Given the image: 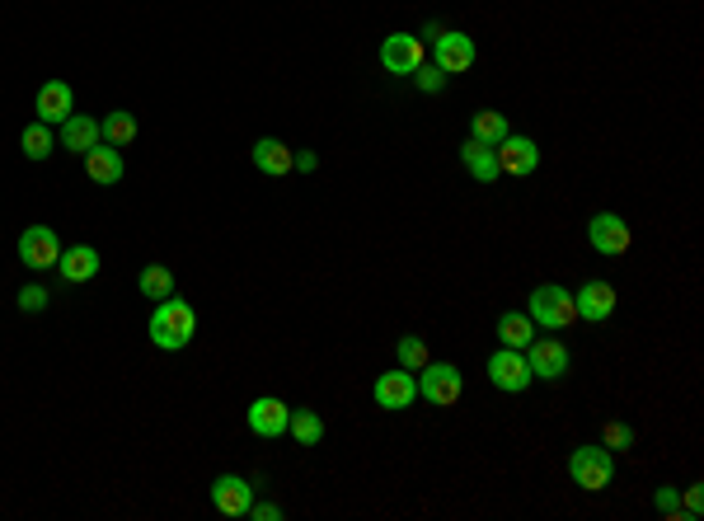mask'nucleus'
Masks as SVG:
<instances>
[{
  "label": "nucleus",
  "mask_w": 704,
  "mask_h": 521,
  "mask_svg": "<svg viewBox=\"0 0 704 521\" xmlns=\"http://www.w3.org/2000/svg\"><path fill=\"white\" fill-rule=\"evenodd\" d=\"M526 367H531V376L536 381H564L568 367H573V357H568L564 338H531L526 348Z\"/></svg>",
  "instance_id": "39448f33"
},
{
  "label": "nucleus",
  "mask_w": 704,
  "mask_h": 521,
  "mask_svg": "<svg viewBox=\"0 0 704 521\" xmlns=\"http://www.w3.org/2000/svg\"><path fill=\"white\" fill-rule=\"evenodd\" d=\"M296 169H301V174L320 169V155H315V151H301V155H296Z\"/></svg>",
  "instance_id": "f704fd0d"
},
{
  "label": "nucleus",
  "mask_w": 704,
  "mask_h": 521,
  "mask_svg": "<svg viewBox=\"0 0 704 521\" xmlns=\"http://www.w3.org/2000/svg\"><path fill=\"white\" fill-rule=\"evenodd\" d=\"M531 338H536V324H531L526 310H503L498 315V343L503 348H526Z\"/></svg>",
  "instance_id": "4be33fe9"
},
{
  "label": "nucleus",
  "mask_w": 704,
  "mask_h": 521,
  "mask_svg": "<svg viewBox=\"0 0 704 521\" xmlns=\"http://www.w3.org/2000/svg\"><path fill=\"white\" fill-rule=\"evenodd\" d=\"M99 118H85V113H71V118H66L62 123V146L66 151H94V146H99Z\"/></svg>",
  "instance_id": "412c9836"
},
{
  "label": "nucleus",
  "mask_w": 704,
  "mask_h": 521,
  "mask_svg": "<svg viewBox=\"0 0 704 521\" xmlns=\"http://www.w3.org/2000/svg\"><path fill=\"white\" fill-rule=\"evenodd\" d=\"M653 507H658V512H662L667 521H681V493H676V489H658Z\"/></svg>",
  "instance_id": "2f4dec72"
},
{
  "label": "nucleus",
  "mask_w": 704,
  "mask_h": 521,
  "mask_svg": "<svg viewBox=\"0 0 704 521\" xmlns=\"http://www.w3.org/2000/svg\"><path fill=\"white\" fill-rule=\"evenodd\" d=\"M414 85H418V90H423V94H437V90H442V85H446V76H442V71H437V66H428V62H423V66H418V71H414Z\"/></svg>",
  "instance_id": "7c9ffc66"
},
{
  "label": "nucleus",
  "mask_w": 704,
  "mask_h": 521,
  "mask_svg": "<svg viewBox=\"0 0 704 521\" xmlns=\"http://www.w3.org/2000/svg\"><path fill=\"white\" fill-rule=\"evenodd\" d=\"M573 310H578V320L587 324H601L615 315V287L611 282H582L578 292H573Z\"/></svg>",
  "instance_id": "4468645a"
},
{
  "label": "nucleus",
  "mask_w": 704,
  "mask_h": 521,
  "mask_svg": "<svg viewBox=\"0 0 704 521\" xmlns=\"http://www.w3.org/2000/svg\"><path fill=\"white\" fill-rule=\"evenodd\" d=\"M57 273L76 287V282H90L94 273H99V249L94 245H71L62 249V259H57Z\"/></svg>",
  "instance_id": "6ab92c4d"
},
{
  "label": "nucleus",
  "mask_w": 704,
  "mask_h": 521,
  "mask_svg": "<svg viewBox=\"0 0 704 521\" xmlns=\"http://www.w3.org/2000/svg\"><path fill=\"white\" fill-rule=\"evenodd\" d=\"M460 160H465V169H470V179H479V184H493L503 169H498V151L493 146H484V141H465L460 146Z\"/></svg>",
  "instance_id": "aec40b11"
},
{
  "label": "nucleus",
  "mask_w": 704,
  "mask_h": 521,
  "mask_svg": "<svg viewBox=\"0 0 704 521\" xmlns=\"http://www.w3.org/2000/svg\"><path fill=\"white\" fill-rule=\"evenodd\" d=\"M489 381L498 385L503 395H521L536 376L526 367V353H521V348H498V353H489Z\"/></svg>",
  "instance_id": "6e6552de"
},
{
  "label": "nucleus",
  "mask_w": 704,
  "mask_h": 521,
  "mask_svg": "<svg viewBox=\"0 0 704 521\" xmlns=\"http://www.w3.org/2000/svg\"><path fill=\"white\" fill-rule=\"evenodd\" d=\"M245 517H254V521H277V517H282V507H277V503H249Z\"/></svg>",
  "instance_id": "72a5a7b5"
},
{
  "label": "nucleus",
  "mask_w": 704,
  "mask_h": 521,
  "mask_svg": "<svg viewBox=\"0 0 704 521\" xmlns=\"http://www.w3.org/2000/svg\"><path fill=\"white\" fill-rule=\"evenodd\" d=\"M287 432H291V437H296L301 446H315V442L324 437V418L315 414V409H291Z\"/></svg>",
  "instance_id": "bb28decb"
},
{
  "label": "nucleus",
  "mask_w": 704,
  "mask_h": 521,
  "mask_svg": "<svg viewBox=\"0 0 704 521\" xmlns=\"http://www.w3.org/2000/svg\"><path fill=\"white\" fill-rule=\"evenodd\" d=\"M99 137L108 146H132L137 141V113H127V108H113L104 123H99Z\"/></svg>",
  "instance_id": "b1692460"
},
{
  "label": "nucleus",
  "mask_w": 704,
  "mask_h": 521,
  "mask_svg": "<svg viewBox=\"0 0 704 521\" xmlns=\"http://www.w3.org/2000/svg\"><path fill=\"white\" fill-rule=\"evenodd\" d=\"M137 292L146 296V301H165V296H174V273H169L165 263H151V268H141Z\"/></svg>",
  "instance_id": "393cba45"
},
{
  "label": "nucleus",
  "mask_w": 704,
  "mask_h": 521,
  "mask_svg": "<svg viewBox=\"0 0 704 521\" xmlns=\"http://www.w3.org/2000/svg\"><path fill=\"white\" fill-rule=\"evenodd\" d=\"M71 113H76V90H71L62 76L43 80V85H38V123L62 127Z\"/></svg>",
  "instance_id": "9d476101"
},
{
  "label": "nucleus",
  "mask_w": 704,
  "mask_h": 521,
  "mask_svg": "<svg viewBox=\"0 0 704 521\" xmlns=\"http://www.w3.org/2000/svg\"><path fill=\"white\" fill-rule=\"evenodd\" d=\"M460 390H465V376H460V367H451V362H423L418 367V399H428V404H437V409H446V404H456Z\"/></svg>",
  "instance_id": "20e7f679"
},
{
  "label": "nucleus",
  "mask_w": 704,
  "mask_h": 521,
  "mask_svg": "<svg viewBox=\"0 0 704 521\" xmlns=\"http://www.w3.org/2000/svg\"><path fill=\"white\" fill-rule=\"evenodd\" d=\"M493 151H498V169L512 174V179H526V174L540 165V146L531 137H512V132H507Z\"/></svg>",
  "instance_id": "ddd939ff"
},
{
  "label": "nucleus",
  "mask_w": 704,
  "mask_h": 521,
  "mask_svg": "<svg viewBox=\"0 0 704 521\" xmlns=\"http://www.w3.org/2000/svg\"><path fill=\"white\" fill-rule=\"evenodd\" d=\"M57 259H62V240H57L52 226H29L19 235V263H24V268L47 273V268H57Z\"/></svg>",
  "instance_id": "0eeeda50"
},
{
  "label": "nucleus",
  "mask_w": 704,
  "mask_h": 521,
  "mask_svg": "<svg viewBox=\"0 0 704 521\" xmlns=\"http://www.w3.org/2000/svg\"><path fill=\"white\" fill-rule=\"evenodd\" d=\"M47 301H52V296H47L43 287H24V292H19V310H24V315H38V310H47Z\"/></svg>",
  "instance_id": "473e14b6"
},
{
  "label": "nucleus",
  "mask_w": 704,
  "mask_h": 521,
  "mask_svg": "<svg viewBox=\"0 0 704 521\" xmlns=\"http://www.w3.org/2000/svg\"><path fill=\"white\" fill-rule=\"evenodd\" d=\"M193 334H198V315H193L188 301H179V296L155 301V310H151V343L160 348V353H179V348H188Z\"/></svg>",
  "instance_id": "f257e3e1"
},
{
  "label": "nucleus",
  "mask_w": 704,
  "mask_h": 521,
  "mask_svg": "<svg viewBox=\"0 0 704 521\" xmlns=\"http://www.w3.org/2000/svg\"><path fill=\"white\" fill-rule=\"evenodd\" d=\"M587 240H592V249H597V254H625L629 249V240H634V235H629V226H625V216H615V212H597L592 216V221H587Z\"/></svg>",
  "instance_id": "f8f14e48"
},
{
  "label": "nucleus",
  "mask_w": 704,
  "mask_h": 521,
  "mask_svg": "<svg viewBox=\"0 0 704 521\" xmlns=\"http://www.w3.org/2000/svg\"><path fill=\"white\" fill-rule=\"evenodd\" d=\"M601 446H606V451H629V446H634V428H629V423H606Z\"/></svg>",
  "instance_id": "c85d7f7f"
},
{
  "label": "nucleus",
  "mask_w": 704,
  "mask_h": 521,
  "mask_svg": "<svg viewBox=\"0 0 704 521\" xmlns=\"http://www.w3.org/2000/svg\"><path fill=\"white\" fill-rule=\"evenodd\" d=\"M254 169H263V174H291L296 169V151H291L287 141H277V137H259L254 141Z\"/></svg>",
  "instance_id": "a211bd4d"
},
{
  "label": "nucleus",
  "mask_w": 704,
  "mask_h": 521,
  "mask_svg": "<svg viewBox=\"0 0 704 521\" xmlns=\"http://www.w3.org/2000/svg\"><path fill=\"white\" fill-rule=\"evenodd\" d=\"M249 503H254V484L240 475H221L212 484V507L216 512H226V517H245Z\"/></svg>",
  "instance_id": "dca6fc26"
},
{
  "label": "nucleus",
  "mask_w": 704,
  "mask_h": 521,
  "mask_svg": "<svg viewBox=\"0 0 704 521\" xmlns=\"http://www.w3.org/2000/svg\"><path fill=\"white\" fill-rule=\"evenodd\" d=\"M507 132H512V127H507V113H498V108H479L475 118H470V137L484 141V146H498Z\"/></svg>",
  "instance_id": "5701e85b"
},
{
  "label": "nucleus",
  "mask_w": 704,
  "mask_h": 521,
  "mask_svg": "<svg viewBox=\"0 0 704 521\" xmlns=\"http://www.w3.org/2000/svg\"><path fill=\"white\" fill-rule=\"evenodd\" d=\"M85 174H90L94 184H104V188L118 184V179L127 174V165H123V155H118V146L99 141L94 151H85Z\"/></svg>",
  "instance_id": "f3484780"
},
{
  "label": "nucleus",
  "mask_w": 704,
  "mask_h": 521,
  "mask_svg": "<svg viewBox=\"0 0 704 521\" xmlns=\"http://www.w3.org/2000/svg\"><path fill=\"white\" fill-rule=\"evenodd\" d=\"M381 66L390 76H414L418 66H423V38H414V33H390L381 43Z\"/></svg>",
  "instance_id": "1a4fd4ad"
},
{
  "label": "nucleus",
  "mask_w": 704,
  "mask_h": 521,
  "mask_svg": "<svg viewBox=\"0 0 704 521\" xmlns=\"http://www.w3.org/2000/svg\"><path fill=\"white\" fill-rule=\"evenodd\" d=\"M568 479L587 493H601L615 479V451H606V446H597V442L578 446V451L568 456Z\"/></svg>",
  "instance_id": "7ed1b4c3"
},
{
  "label": "nucleus",
  "mask_w": 704,
  "mask_h": 521,
  "mask_svg": "<svg viewBox=\"0 0 704 521\" xmlns=\"http://www.w3.org/2000/svg\"><path fill=\"white\" fill-rule=\"evenodd\" d=\"M395 357H399V367H404V371H418L423 362H428V338L404 334V338L395 343Z\"/></svg>",
  "instance_id": "cd10ccee"
},
{
  "label": "nucleus",
  "mask_w": 704,
  "mask_h": 521,
  "mask_svg": "<svg viewBox=\"0 0 704 521\" xmlns=\"http://www.w3.org/2000/svg\"><path fill=\"white\" fill-rule=\"evenodd\" d=\"M52 146H57V137H52V127L47 123H29L24 132H19V151L29 155V160H47Z\"/></svg>",
  "instance_id": "a878e982"
},
{
  "label": "nucleus",
  "mask_w": 704,
  "mask_h": 521,
  "mask_svg": "<svg viewBox=\"0 0 704 521\" xmlns=\"http://www.w3.org/2000/svg\"><path fill=\"white\" fill-rule=\"evenodd\" d=\"M418 399V371H385V376H376V404L381 409H390V414H399V409H409Z\"/></svg>",
  "instance_id": "9b49d317"
},
{
  "label": "nucleus",
  "mask_w": 704,
  "mask_h": 521,
  "mask_svg": "<svg viewBox=\"0 0 704 521\" xmlns=\"http://www.w3.org/2000/svg\"><path fill=\"white\" fill-rule=\"evenodd\" d=\"M526 315H531V324H536V329H550V334H559V329H568V324L578 320V310H573V292H564V287L545 282V287H536V292L526 296Z\"/></svg>",
  "instance_id": "f03ea898"
},
{
  "label": "nucleus",
  "mask_w": 704,
  "mask_h": 521,
  "mask_svg": "<svg viewBox=\"0 0 704 521\" xmlns=\"http://www.w3.org/2000/svg\"><path fill=\"white\" fill-rule=\"evenodd\" d=\"M704 512V484H690L686 498H681V521H700Z\"/></svg>",
  "instance_id": "c756f323"
},
{
  "label": "nucleus",
  "mask_w": 704,
  "mask_h": 521,
  "mask_svg": "<svg viewBox=\"0 0 704 521\" xmlns=\"http://www.w3.org/2000/svg\"><path fill=\"white\" fill-rule=\"evenodd\" d=\"M432 66L442 71V76H460V71H470L475 66V38L460 29H442L432 38Z\"/></svg>",
  "instance_id": "423d86ee"
},
{
  "label": "nucleus",
  "mask_w": 704,
  "mask_h": 521,
  "mask_svg": "<svg viewBox=\"0 0 704 521\" xmlns=\"http://www.w3.org/2000/svg\"><path fill=\"white\" fill-rule=\"evenodd\" d=\"M287 423H291V409L277 395H263L249 404V432H254V437H282Z\"/></svg>",
  "instance_id": "2eb2a0df"
}]
</instances>
